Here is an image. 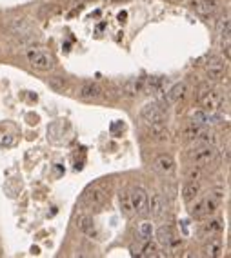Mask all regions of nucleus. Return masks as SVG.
Here are the masks:
<instances>
[{
	"label": "nucleus",
	"instance_id": "nucleus-1",
	"mask_svg": "<svg viewBox=\"0 0 231 258\" xmlns=\"http://www.w3.org/2000/svg\"><path fill=\"white\" fill-rule=\"evenodd\" d=\"M224 196H226V191L222 188H215L210 194L202 196V198L196 196V198L191 202L190 214L193 218H198V220L210 218V216H213V214L216 213V209L220 208V204L224 202Z\"/></svg>",
	"mask_w": 231,
	"mask_h": 258
},
{
	"label": "nucleus",
	"instance_id": "nucleus-2",
	"mask_svg": "<svg viewBox=\"0 0 231 258\" xmlns=\"http://www.w3.org/2000/svg\"><path fill=\"white\" fill-rule=\"evenodd\" d=\"M216 148L213 144H193L188 151V158L193 166H198V168H208L216 160Z\"/></svg>",
	"mask_w": 231,
	"mask_h": 258
},
{
	"label": "nucleus",
	"instance_id": "nucleus-3",
	"mask_svg": "<svg viewBox=\"0 0 231 258\" xmlns=\"http://www.w3.org/2000/svg\"><path fill=\"white\" fill-rule=\"evenodd\" d=\"M28 60L30 64L38 71H51L55 68V56L48 53V51H31L28 55Z\"/></svg>",
	"mask_w": 231,
	"mask_h": 258
},
{
	"label": "nucleus",
	"instance_id": "nucleus-4",
	"mask_svg": "<svg viewBox=\"0 0 231 258\" xmlns=\"http://www.w3.org/2000/svg\"><path fill=\"white\" fill-rule=\"evenodd\" d=\"M222 96L218 94V91L210 90V88H204V90L198 91V104L202 106V110L208 111V113H215L220 106Z\"/></svg>",
	"mask_w": 231,
	"mask_h": 258
},
{
	"label": "nucleus",
	"instance_id": "nucleus-5",
	"mask_svg": "<svg viewBox=\"0 0 231 258\" xmlns=\"http://www.w3.org/2000/svg\"><path fill=\"white\" fill-rule=\"evenodd\" d=\"M130 200H131V208L133 213L142 216L148 213V193L142 188H131L130 191Z\"/></svg>",
	"mask_w": 231,
	"mask_h": 258
},
{
	"label": "nucleus",
	"instance_id": "nucleus-6",
	"mask_svg": "<svg viewBox=\"0 0 231 258\" xmlns=\"http://www.w3.org/2000/svg\"><path fill=\"white\" fill-rule=\"evenodd\" d=\"M142 120L146 122L148 126L151 124H166V114L162 111L160 106L156 104H146L140 111Z\"/></svg>",
	"mask_w": 231,
	"mask_h": 258
},
{
	"label": "nucleus",
	"instance_id": "nucleus-7",
	"mask_svg": "<svg viewBox=\"0 0 231 258\" xmlns=\"http://www.w3.org/2000/svg\"><path fill=\"white\" fill-rule=\"evenodd\" d=\"M106 200H108V193H106V189L98 188V186L88 189L84 194V204L90 209H100L106 204Z\"/></svg>",
	"mask_w": 231,
	"mask_h": 258
},
{
	"label": "nucleus",
	"instance_id": "nucleus-8",
	"mask_svg": "<svg viewBox=\"0 0 231 258\" xmlns=\"http://www.w3.org/2000/svg\"><path fill=\"white\" fill-rule=\"evenodd\" d=\"M166 200L160 193H151L148 194V213H151V216L155 218H162L166 214Z\"/></svg>",
	"mask_w": 231,
	"mask_h": 258
},
{
	"label": "nucleus",
	"instance_id": "nucleus-9",
	"mask_svg": "<svg viewBox=\"0 0 231 258\" xmlns=\"http://www.w3.org/2000/svg\"><path fill=\"white\" fill-rule=\"evenodd\" d=\"M228 64L220 56H211L206 64V74L210 80H220L224 74H226Z\"/></svg>",
	"mask_w": 231,
	"mask_h": 258
},
{
	"label": "nucleus",
	"instance_id": "nucleus-10",
	"mask_svg": "<svg viewBox=\"0 0 231 258\" xmlns=\"http://www.w3.org/2000/svg\"><path fill=\"white\" fill-rule=\"evenodd\" d=\"M153 169H155L158 174H162V176H168V174H171L175 171V160H173L171 154H166V153L158 154V156H155V160H153Z\"/></svg>",
	"mask_w": 231,
	"mask_h": 258
},
{
	"label": "nucleus",
	"instance_id": "nucleus-11",
	"mask_svg": "<svg viewBox=\"0 0 231 258\" xmlns=\"http://www.w3.org/2000/svg\"><path fill=\"white\" fill-rule=\"evenodd\" d=\"M76 94H78V98L82 100H95L102 94V90H100V86L95 84V82H86V84H82L80 88L76 90Z\"/></svg>",
	"mask_w": 231,
	"mask_h": 258
},
{
	"label": "nucleus",
	"instance_id": "nucleus-12",
	"mask_svg": "<svg viewBox=\"0 0 231 258\" xmlns=\"http://www.w3.org/2000/svg\"><path fill=\"white\" fill-rule=\"evenodd\" d=\"M200 182L198 180H186V184L182 186V198L186 204H191L200 194Z\"/></svg>",
	"mask_w": 231,
	"mask_h": 258
},
{
	"label": "nucleus",
	"instance_id": "nucleus-13",
	"mask_svg": "<svg viewBox=\"0 0 231 258\" xmlns=\"http://www.w3.org/2000/svg\"><path fill=\"white\" fill-rule=\"evenodd\" d=\"M156 242L166 249H170L173 244H176L175 234H173V229H171L170 226H160V228L156 229Z\"/></svg>",
	"mask_w": 231,
	"mask_h": 258
},
{
	"label": "nucleus",
	"instance_id": "nucleus-14",
	"mask_svg": "<svg viewBox=\"0 0 231 258\" xmlns=\"http://www.w3.org/2000/svg\"><path fill=\"white\" fill-rule=\"evenodd\" d=\"M193 6H195L196 13L200 16H206V18L213 16L216 13V10H218V2L216 0H198Z\"/></svg>",
	"mask_w": 231,
	"mask_h": 258
},
{
	"label": "nucleus",
	"instance_id": "nucleus-15",
	"mask_svg": "<svg viewBox=\"0 0 231 258\" xmlns=\"http://www.w3.org/2000/svg\"><path fill=\"white\" fill-rule=\"evenodd\" d=\"M76 228L80 229L84 234H88V236H95L96 234L95 220L91 218L90 214H80V216L76 218Z\"/></svg>",
	"mask_w": 231,
	"mask_h": 258
},
{
	"label": "nucleus",
	"instance_id": "nucleus-16",
	"mask_svg": "<svg viewBox=\"0 0 231 258\" xmlns=\"http://www.w3.org/2000/svg\"><path fill=\"white\" fill-rule=\"evenodd\" d=\"M188 94V84L186 82H178L168 91V100H170L171 104H175V102H180L184 96Z\"/></svg>",
	"mask_w": 231,
	"mask_h": 258
},
{
	"label": "nucleus",
	"instance_id": "nucleus-17",
	"mask_svg": "<svg viewBox=\"0 0 231 258\" xmlns=\"http://www.w3.org/2000/svg\"><path fill=\"white\" fill-rule=\"evenodd\" d=\"M142 86H144V82H142V80H128V82H124V84H122V88H120L122 96H128V98L135 96V94L142 90Z\"/></svg>",
	"mask_w": 231,
	"mask_h": 258
},
{
	"label": "nucleus",
	"instance_id": "nucleus-18",
	"mask_svg": "<svg viewBox=\"0 0 231 258\" xmlns=\"http://www.w3.org/2000/svg\"><path fill=\"white\" fill-rule=\"evenodd\" d=\"M150 128V134H151V138H155V140H160V142H164V140H168V128L166 124H151L148 126Z\"/></svg>",
	"mask_w": 231,
	"mask_h": 258
},
{
	"label": "nucleus",
	"instance_id": "nucleus-19",
	"mask_svg": "<svg viewBox=\"0 0 231 258\" xmlns=\"http://www.w3.org/2000/svg\"><path fill=\"white\" fill-rule=\"evenodd\" d=\"M220 229H222V220H208V222L202 226V234H204V236H215Z\"/></svg>",
	"mask_w": 231,
	"mask_h": 258
},
{
	"label": "nucleus",
	"instance_id": "nucleus-20",
	"mask_svg": "<svg viewBox=\"0 0 231 258\" xmlns=\"http://www.w3.org/2000/svg\"><path fill=\"white\" fill-rule=\"evenodd\" d=\"M222 253V240L211 238L210 244L204 248V256H218Z\"/></svg>",
	"mask_w": 231,
	"mask_h": 258
},
{
	"label": "nucleus",
	"instance_id": "nucleus-21",
	"mask_svg": "<svg viewBox=\"0 0 231 258\" xmlns=\"http://www.w3.org/2000/svg\"><path fill=\"white\" fill-rule=\"evenodd\" d=\"M138 236H140V240H151V236H153V233H155V228H153V224L150 222V220H144V222L138 224Z\"/></svg>",
	"mask_w": 231,
	"mask_h": 258
},
{
	"label": "nucleus",
	"instance_id": "nucleus-22",
	"mask_svg": "<svg viewBox=\"0 0 231 258\" xmlns=\"http://www.w3.org/2000/svg\"><path fill=\"white\" fill-rule=\"evenodd\" d=\"M118 202H120V209L122 213L126 214V216H133V208H131V200H130V193L128 191H120L118 194Z\"/></svg>",
	"mask_w": 231,
	"mask_h": 258
},
{
	"label": "nucleus",
	"instance_id": "nucleus-23",
	"mask_svg": "<svg viewBox=\"0 0 231 258\" xmlns=\"http://www.w3.org/2000/svg\"><path fill=\"white\" fill-rule=\"evenodd\" d=\"M218 35H220L222 38L230 40V18H228V16L218 20Z\"/></svg>",
	"mask_w": 231,
	"mask_h": 258
},
{
	"label": "nucleus",
	"instance_id": "nucleus-24",
	"mask_svg": "<svg viewBox=\"0 0 231 258\" xmlns=\"http://www.w3.org/2000/svg\"><path fill=\"white\" fill-rule=\"evenodd\" d=\"M202 174H204L202 173V168H198V166H191V169L186 174V180H200Z\"/></svg>",
	"mask_w": 231,
	"mask_h": 258
},
{
	"label": "nucleus",
	"instance_id": "nucleus-25",
	"mask_svg": "<svg viewBox=\"0 0 231 258\" xmlns=\"http://www.w3.org/2000/svg\"><path fill=\"white\" fill-rule=\"evenodd\" d=\"M50 86L53 88V90L62 91L66 88V82H64V78H60V76H53V78L50 80Z\"/></svg>",
	"mask_w": 231,
	"mask_h": 258
},
{
	"label": "nucleus",
	"instance_id": "nucleus-26",
	"mask_svg": "<svg viewBox=\"0 0 231 258\" xmlns=\"http://www.w3.org/2000/svg\"><path fill=\"white\" fill-rule=\"evenodd\" d=\"M0 256H2V249H0Z\"/></svg>",
	"mask_w": 231,
	"mask_h": 258
}]
</instances>
